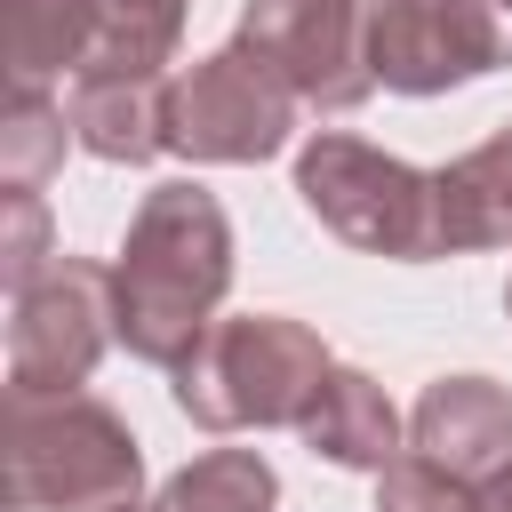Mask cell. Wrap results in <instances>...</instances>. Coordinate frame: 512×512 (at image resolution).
<instances>
[{
    "instance_id": "1",
    "label": "cell",
    "mask_w": 512,
    "mask_h": 512,
    "mask_svg": "<svg viewBox=\"0 0 512 512\" xmlns=\"http://www.w3.org/2000/svg\"><path fill=\"white\" fill-rule=\"evenodd\" d=\"M232 296V216L200 176H168L136 200L128 240L112 256L120 344L144 368H176Z\"/></svg>"
},
{
    "instance_id": "2",
    "label": "cell",
    "mask_w": 512,
    "mask_h": 512,
    "mask_svg": "<svg viewBox=\"0 0 512 512\" xmlns=\"http://www.w3.org/2000/svg\"><path fill=\"white\" fill-rule=\"evenodd\" d=\"M328 344L312 320H288V312H224L168 376L176 408L200 424V432H272V424H304V408L320 400L328 384Z\"/></svg>"
},
{
    "instance_id": "3",
    "label": "cell",
    "mask_w": 512,
    "mask_h": 512,
    "mask_svg": "<svg viewBox=\"0 0 512 512\" xmlns=\"http://www.w3.org/2000/svg\"><path fill=\"white\" fill-rule=\"evenodd\" d=\"M296 200L320 232H336L360 256H392V264H432L440 256V192L416 160L320 128L296 152Z\"/></svg>"
},
{
    "instance_id": "4",
    "label": "cell",
    "mask_w": 512,
    "mask_h": 512,
    "mask_svg": "<svg viewBox=\"0 0 512 512\" xmlns=\"http://www.w3.org/2000/svg\"><path fill=\"white\" fill-rule=\"evenodd\" d=\"M144 488V448L120 408L64 392V400H8V496L16 512H104Z\"/></svg>"
},
{
    "instance_id": "5",
    "label": "cell",
    "mask_w": 512,
    "mask_h": 512,
    "mask_svg": "<svg viewBox=\"0 0 512 512\" xmlns=\"http://www.w3.org/2000/svg\"><path fill=\"white\" fill-rule=\"evenodd\" d=\"M120 344L112 264L56 256L24 296H8V400H64Z\"/></svg>"
},
{
    "instance_id": "6",
    "label": "cell",
    "mask_w": 512,
    "mask_h": 512,
    "mask_svg": "<svg viewBox=\"0 0 512 512\" xmlns=\"http://www.w3.org/2000/svg\"><path fill=\"white\" fill-rule=\"evenodd\" d=\"M296 112L304 104L232 40L168 80V152L200 168H256L296 136Z\"/></svg>"
},
{
    "instance_id": "7",
    "label": "cell",
    "mask_w": 512,
    "mask_h": 512,
    "mask_svg": "<svg viewBox=\"0 0 512 512\" xmlns=\"http://www.w3.org/2000/svg\"><path fill=\"white\" fill-rule=\"evenodd\" d=\"M512 64V8L496 0H368V72L392 96H448Z\"/></svg>"
},
{
    "instance_id": "8",
    "label": "cell",
    "mask_w": 512,
    "mask_h": 512,
    "mask_svg": "<svg viewBox=\"0 0 512 512\" xmlns=\"http://www.w3.org/2000/svg\"><path fill=\"white\" fill-rule=\"evenodd\" d=\"M304 112H352L376 96L368 0H248L232 32Z\"/></svg>"
},
{
    "instance_id": "9",
    "label": "cell",
    "mask_w": 512,
    "mask_h": 512,
    "mask_svg": "<svg viewBox=\"0 0 512 512\" xmlns=\"http://www.w3.org/2000/svg\"><path fill=\"white\" fill-rule=\"evenodd\" d=\"M408 456L456 488H480L496 464H512V392L496 376H432L408 408Z\"/></svg>"
},
{
    "instance_id": "10",
    "label": "cell",
    "mask_w": 512,
    "mask_h": 512,
    "mask_svg": "<svg viewBox=\"0 0 512 512\" xmlns=\"http://www.w3.org/2000/svg\"><path fill=\"white\" fill-rule=\"evenodd\" d=\"M168 80L176 72H88L72 80V144L112 168H144L168 152Z\"/></svg>"
},
{
    "instance_id": "11",
    "label": "cell",
    "mask_w": 512,
    "mask_h": 512,
    "mask_svg": "<svg viewBox=\"0 0 512 512\" xmlns=\"http://www.w3.org/2000/svg\"><path fill=\"white\" fill-rule=\"evenodd\" d=\"M296 440L336 472H384L400 456V408L384 400V384L368 368H328V384L304 408Z\"/></svg>"
},
{
    "instance_id": "12",
    "label": "cell",
    "mask_w": 512,
    "mask_h": 512,
    "mask_svg": "<svg viewBox=\"0 0 512 512\" xmlns=\"http://www.w3.org/2000/svg\"><path fill=\"white\" fill-rule=\"evenodd\" d=\"M432 192H440V256L512 248V120L488 144L432 168Z\"/></svg>"
},
{
    "instance_id": "13",
    "label": "cell",
    "mask_w": 512,
    "mask_h": 512,
    "mask_svg": "<svg viewBox=\"0 0 512 512\" xmlns=\"http://www.w3.org/2000/svg\"><path fill=\"white\" fill-rule=\"evenodd\" d=\"M0 56L8 88H48L88 72V0H0Z\"/></svg>"
},
{
    "instance_id": "14",
    "label": "cell",
    "mask_w": 512,
    "mask_h": 512,
    "mask_svg": "<svg viewBox=\"0 0 512 512\" xmlns=\"http://www.w3.org/2000/svg\"><path fill=\"white\" fill-rule=\"evenodd\" d=\"M184 8L192 0H88V72H168Z\"/></svg>"
},
{
    "instance_id": "15",
    "label": "cell",
    "mask_w": 512,
    "mask_h": 512,
    "mask_svg": "<svg viewBox=\"0 0 512 512\" xmlns=\"http://www.w3.org/2000/svg\"><path fill=\"white\" fill-rule=\"evenodd\" d=\"M64 136H72V112L48 88H8V104H0V200L48 192V176L64 168Z\"/></svg>"
},
{
    "instance_id": "16",
    "label": "cell",
    "mask_w": 512,
    "mask_h": 512,
    "mask_svg": "<svg viewBox=\"0 0 512 512\" xmlns=\"http://www.w3.org/2000/svg\"><path fill=\"white\" fill-rule=\"evenodd\" d=\"M272 504H280V472L256 448H208L160 488V512H272Z\"/></svg>"
},
{
    "instance_id": "17",
    "label": "cell",
    "mask_w": 512,
    "mask_h": 512,
    "mask_svg": "<svg viewBox=\"0 0 512 512\" xmlns=\"http://www.w3.org/2000/svg\"><path fill=\"white\" fill-rule=\"evenodd\" d=\"M48 264H56V248H48V192H8L0 200V280H8V296H24Z\"/></svg>"
},
{
    "instance_id": "18",
    "label": "cell",
    "mask_w": 512,
    "mask_h": 512,
    "mask_svg": "<svg viewBox=\"0 0 512 512\" xmlns=\"http://www.w3.org/2000/svg\"><path fill=\"white\" fill-rule=\"evenodd\" d=\"M376 512H480V488H456L448 472L416 464L408 448L376 472Z\"/></svg>"
},
{
    "instance_id": "19",
    "label": "cell",
    "mask_w": 512,
    "mask_h": 512,
    "mask_svg": "<svg viewBox=\"0 0 512 512\" xmlns=\"http://www.w3.org/2000/svg\"><path fill=\"white\" fill-rule=\"evenodd\" d=\"M480 512H512V464H496V472L480 480Z\"/></svg>"
},
{
    "instance_id": "20",
    "label": "cell",
    "mask_w": 512,
    "mask_h": 512,
    "mask_svg": "<svg viewBox=\"0 0 512 512\" xmlns=\"http://www.w3.org/2000/svg\"><path fill=\"white\" fill-rule=\"evenodd\" d=\"M104 512H160V504H136V496H128V504H104Z\"/></svg>"
},
{
    "instance_id": "21",
    "label": "cell",
    "mask_w": 512,
    "mask_h": 512,
    "mask_svg": "<svg viewBox=\"0 0 512 512\" xmlns=\"http://www.w3.org/2000/svg\"><path fill=\"white\" fill-rule=\"evenodd\" d=\"M504 320H512V280H504Z\"/></svg>"
},
{
    "instance_id": "22",
    "label": "cell",
    "mask_w": 512,
    "mask_h": 512,
    "mask_svg": "<svg viewBox=\"0 0 512 512\" xmlns=\"http://www.w3.org/2000/svg\"><path fill=\"white\" fill-rule=\"evenodd\" d=\"M496 8H512V0H496Z\"/></svg>"
}]
</instances>
